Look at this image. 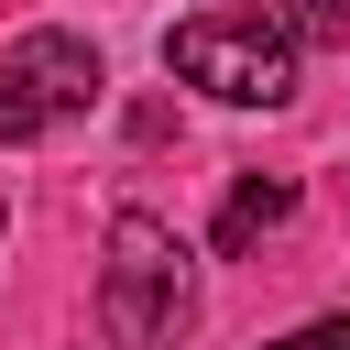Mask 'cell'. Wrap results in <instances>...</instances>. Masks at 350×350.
Segmentation results:
<instances>
[{
  "label": "cell",
  "instance_id": "obj_1",
  "mask_svg": "<svg viewBox=\"0 0 350 350\" xmlns=\"http://www.w3.org/2000/svg\"><path fill=\"white\" fill-rule=\"evenodd\" d=\"M98 317H109L120 350H175V339L197 328V252H186L153 208H120V219H109Z\"/></svg>",
  "mask_w": 350,
  "mask_h": 350
},
{
  "label": "cell",
  "instance_id": "obj_2",
  "mask_svg": "<svg viewBox=\"0 0 350 350\" xmlns=\"http://www.w3.org/2000/svg\"><path fill=\"white\" fill-rule=\"evenodd\" d=\"M164 66H175L186 88H208V98H230V109H284V98H295V44H284L273 22H252V11H197V22H175V33H164Z\"/></svg>",
  "mask_w": 350,
  "mask_h": 350
},
{
  "label": "cell",
  "instance_id": "obj_3",
  "mask_svg": "<svg viewBox=\"0 0 350 350\" xmlns=\"http://www.w3.org/2000/svg\"><path fill=\"white\" fill-rule=\"evenodd\" d=\"M98 44L88 33H22L11 55H0V142H33V131H55V120H77V109H98Z\"/></svg>",
  "mask_w": 350,
  "mask_h": 350
},
{
  "label": "cell",
  "instance_id": "obj_4",
  "mask_svg": "<svg viewBox=\"0 0 350 350\" xmlns=\"http://www.w3.org/2000/svg\"><path fill=\"white\" fill-rule=\"evenodd\" d=\"M284 219H295V175H241L230 208H219V252H252V241L284 230Z\"/></svg>",
  "mask_w": 350,
  "mask_h": 350
},
{
  "label": "cell",
  "instance_id": "obj_5",
  "mask_svg": "<svg viewBox=\"0 0 350 350\" xmlns=\"http://www.w3.org/2000/svg\"><path fill=\"white\" fill-rule=\"evenodd\" d=\"M252 22H273L295 55L306 44H350V0H252Z\"/></svg>",
  "mask_w": 350,
  "mask_h": 350
},
{
  "label": "cell",
  "instance_id": "obj_6",
  "mask_svg": "<svg viewBox=\"0 0 350 350\" xmlns=\"http://www.w3.org/2000/svg\"><path fill=\"white\" fill-rule=\"evenodd\" d=\"M262 350H350V317H306V328H284V339H262Z\"/></svg>",
  "mask_w": 350,
  "mask_h": 350
}]
</instances>
